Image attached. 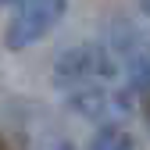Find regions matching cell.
Listing matches in <instances>:
<instances>
[{
	"label": "cell",
	"instance_id": "cell-5",
	"mask_svg": "<svg viewBox=\"0 0 150 150\" xmlns=\"http://www.w3.org/2000/svg\"><path fill=\"white\" fill-rule=\"evenodd\" d=\"M89 146H97V150H104V146H107V150H111V146H132V136L122 132L118 122H104V129L89 139Z\"/></svg>",
	"mask_w": 150,
	"mask_h": 150
},
{
	"label": "cell",
	"instance_id": "cell-3",
	"mask_svg": "<svg viewBox=\"0 0 150 150\" xmlns=\"http://www.w3.org/2000/svg\"><path fill=\"white\" fill-rule=\"evenodd\" d=\"M68 104L79 111V115L97 118V122H115V118L129 115V107H132V104L125 100V93H111V89H104L100 82L68 89Z\"/></svg>",
	"mask_w": 150,
	"mask_h": 150
},
{
	"label": "cell",
	"instance_id": "cell-2",
	"mask_svg": "<svg viewBox=\"0 0 150 150\" xmlns=\"http://www.w3.org/2000/svg\"><path fill=\"white\" fill-rule=\"evenodd\" d=\"M68 0H14L11 18L4 25V43L7 50H22L40 43L43 36L64 18Z\"/></svg>",
	"mask_w": 150,
	"mask_h": 150
},
{
	"label": "cell",
	"instance_id": "cell-4",
	"mask_svg": "<svg viewBox=\"0 0 150 150\" xmlns=\"http://www.w3.org/2000/svg\"><path fill=\"white\" fill-rule=\"evenodd\" d=\"M125 75H129V86L150 93V50L125 43Z\"/></svg>",
	"mask_w": 150,
	"mask_h": 150
},
{
	"label": "cell",
	"instance_id": "cell-6",
	"mask_svg": "<svg viewBox=\"0 0 150 150\" xmlns=\"http://www.w3.org/2000/svg\"><path fill=\"white\" fill-rule=\"evenodd\" d=\"M143 7H146V11H150V0H143Z\"/></svg>",
	"mask_w": 150,
	"mask_h": 150
},
{
	"label": "cell",
	"instance_id": "cell-1",
	"mask_svg": "<svg viewBox=\"0 0 150 150\" xmlns=\"http://www.w3.org/2000/svg\"><path fill=\"white\" fill-rule=\"evenodd\" d=\"M115 71H118V61L104 43H79V47H68L54 61V82L75 89L89 82H107L115 79Z\"/></svg>",
	"mask_w": 150,
	"mask_h": 150
}]
</instances>
